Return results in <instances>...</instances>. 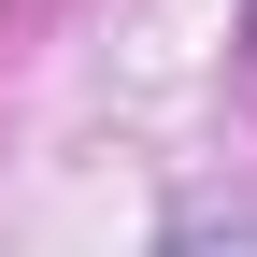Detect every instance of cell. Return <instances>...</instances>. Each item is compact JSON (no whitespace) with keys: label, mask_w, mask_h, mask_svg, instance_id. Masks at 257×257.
I'll return each instance as SVG.
<instances>
[{"label":"cell","mask_w":257,"mask_h":257,"mask_svg":"<svg viewBox=\"0 0 257 257\" xmlns=\"http://www.w3.org/2000/svg\"><path fill=\"white\" fill-rule=\"evenodd\" d=\"M172 257H257V214H186Z\"/></svg>","instance_id":"1"}]
</instances>
